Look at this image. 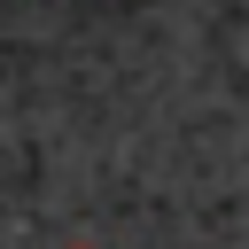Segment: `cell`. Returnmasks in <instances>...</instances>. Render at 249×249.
Instances as JSON below:
<instances>
[{
	"instance_id": "cell-1",
	"label": "cell",
	"mask_w": 249,
	"mask_h": 249,
	"mask_svg": "<svg viewBox=\"0 0 249 249\" xmlns=\"http://www.w3.org/2000/svg\"><path fill=\"white\" fill-rule=\"evenodd\" d=\"M62 249H101V241H62Z\"/></svg>"
}]
</instances>
